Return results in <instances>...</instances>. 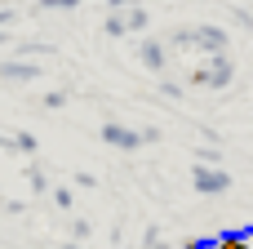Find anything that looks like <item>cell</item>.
Returning <instances> with one entry per match:
<instances>
[{"mask_svg": "<svg viewBox=\"0 0 253 249\" xmlns=\"http://www.w3.org/2000/svg\"><path fill=\"white\" fill-rule=\"evenodd\" d=\"M102 138L111 143V147H125V151H133V147H142V143H151L156 138V129H142V134H133V129H125V125H102Z\"/></svg>", "mask_w": 253, "mask_h": 249, "instance_id": "1", "label": "cell"}, {"mask_svg": "<svg viewBox=\"0 0 253 249\" xmlns=\"http://www.w3.org/2000/svg\"><path fill=\"white\" fill-rule=\"evenodd\" d=\"M227 80H231V62H227V53L209 58V71H191V85H227Z\"/></svg>", "mask_w": 253, "mask_h": 249, "instance_id": "2", "label": "cell"}, {"mask_svg": "<svg viewBox=\"0 0 253 249\" xmlns=\"http://www.w3.org/2000/svg\"><path fill=\"white\" fill-rule=\"evenodd\" d=\"M227 187H231V178H227L222 169H196V192L218 196V192H227Z\"/></svg>", "mask_w": 253, "mask_h": 249, "instance_id": "3", "label": "cell"}, {"mask_svg": "<svg viewBox=\"0 0 253 249\" xmlns=\"http://www.w3.org/2000/svg\"><path fill=\"white\" fill-rule=\"evenodd\" d=\"M40 76V67H31V62H4V80H36Z\"/></svg>", "mask_w": 253, "mask_h": 249, "instance_id": "4", "label": "cell"}, {"mask_svg": "<svg viewBox=\"0 0 253 249\" xmlns=\"http://www.w3.org/2000/svg\"><path fill=\"white\" fill-rule=\"evenodd\" d=\"M209 249H253V245H249V236H245V232H222Z\"/></svg>", "mask_w": 253, "mask_h": 249, "instance_id": "5", "label": "cell"}, {"mask_svg": "<svg viewBox=\"0 0 253 249\" xmlns=\"http://www.w3.org/2000/svg\"><path fill=\"white\" fill-rule=\"evenodd\" d=\"M142 62H147L151 71H160V67H165V49H160V45H142Z\"/></svg>", "mask_w": 253, "mask_h": 249, "instance_id": "6", "label": "cell"}, {"mask_svg": "<svg viewBox=\"0 0 253 249\" xmlns=\"http://www.w3.org/2000/svg\"><path fill=\"white\" fill-rule=\"evenodd\" d=\"M129 27H133V31H138V27H147V13H142V9H133V13H129V22H125V31H129Z\"/></svg>", "mask_w": 253, "mask_h": 249, "instance_id": "7", "label": "cell"}, {"mask_svg": "<svg viewBox=\"0 0 253 249\" xmlns=\"http://www.w3.org/2000/svg\"><path fill=\"white\" fill-rule=\"evenodd\" d=\"M13 147H18V151H36V138H31V134H18Z\"/></svg>", "mask_w": 253, "mask_h": 249, "instance_id": "8", "label": "cell"}, {"mask_svg": "<svg viewBox=\"0 0 253 249\" xmlns=\"http://www.w3.org/2000/svg\"><path fill=\"white\" fill-rule=\"evenodd\" d=\"M209 245H213V241H187L182 249H209Z\"/></svg>", "mask_w": 253, "mask_h": 249, "instance_id": "9", "label": "cell"}, {"mask_svg": "<svg viewBox=\"0 0 253 249\" xmlns=\"http://www.w3.org/2000/svg\"><path fill=\"white\" fill-rule=\"evenodd\" d=\"M249 245H253V236H249Z\"/></svg>", "mask_w": 253, "mask_h": 249, "instance_id": "10", "label": "cell"}]
</instances>
